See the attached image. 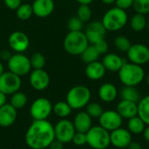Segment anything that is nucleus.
<instances>
[{
  "mask_svg": "<svg viewBox=\"0 0 149 149\" xmlns=\"http://www.w3.org/2000/svg\"><path fill=\"white\" fill-rule=\"evenodd\" d=\"M26 145L31 149H45L55 140L54 126L45 120H33L24 136Z\"/></svg>",
  "mask_w": 149,
  "mask_h": 149,
  "instance_id": "nucleus-1",
  "label": "nucleus"
},
{
  "mask_svg": "<svg viewBox=\"0 0 149 149\" xmlns=\"http://www.w3.org/2000/svg\"><path fill=\"white\" fill-rule=\"evenodd\" d=\"M119 79L124 86H137L145 79V71L141 65L125 62L118 72Z\"/></svg>",
  "mask_w": 149,
  "mask_h": 149,
  "instance_id": "nucleus-2",
  "label": "nucleus"
},
{
  "mask_svg": "<svg viewBox=\"0 0 149 149\" xmlns=\"http://www.w3.org/2000/svg\"><path fill=\"white\" fill-rule=\"evenodd\" d=\"M128 22L127 10L118 7H113L107 10L102 17L101 23L108 31H118L123 29Z\"/></svg>",
  "mask_w": 149,
  "mask_h": 149,
  "instance_id": "nucleus-3",
  "label": "nucleus"
},
{
  "mask_svg": "<svg viewBox=\"0 0 149 149\" xmlns=\"http://www.w3.org/2000/svg\"><path fill=\"white\" fill-rule=\"evenodd\" d=\"M89 45L87 38L82 31H69L63 42L65 52L73 56H79Z\"/></svg>",
  "mask_w": 149,
  "mask_h": 149,
  "instance_id": "nucleus-4",
  "label": "nucleus"
},
{
  "mask_svg": "<svg viewBox=\"0 0 149 149\" xmlns=\"http://www.w3.org/2000/svg\"><path fill=\"white\" fill-rule=\"evenodd\" d=\"M92 93L90 89L82 85L72 87L66 94V102L72 110H79L87 106L90 102Z\"/></svg>",
  "mask_w": 149,
  "mask_h": 149,
  "instance_id": "nucleus-5",
  "label": "nucleus"
},
{
  "mask_svg": "<svg viewBox=\"0 0 149 149\" xmlns=\"http://www.w3.org/2000/svg\"><path fill=\"white\" fill-rule=\"evenodd\" d=\"M86 144L93 149L107 148L110 143V132L102 127H92L86 133Z\"/></svg>",
  "mask_w": 149,
  "mask_h": 149,
  "instance_id": "nucleus-6",
  "label": "nucleus"
},
{
  "mask_svg": "<svg viewBox=\"0 0 149 149\" xmlns=\"http://www.w3.org/2000/svg\"><path fill=\"white\" fill-rule=\"evenodd\" d=\"M7 65L9 71L19 77L27 75L31 70L30 58L23 53L12 54Z\"/></svg>",
  "mask_w": 149,
  "mask_h": 149,
  "instance_id": "nucleus-7",
  "label": "nucleus"
},
{
  "mask_svg": "<svg viewBox=\"0 0 149 149\" xmlns=\"http://www.w3.org/2000/svg\"><path fill=\"white\" fill-rule=\"evenodd\" d=\"M52 113V102L44 97L35 100L30 107V114L34 120H45Z\"/></svg>",
  "mask_w": 149,
  "mask_h": 149,
  "instance_id": "nucleus-8",
  "label": "nucleus"
},
{
  "mask_svg": "<svg viewBox=\"0 0 149 149\" xmlns=\"http://www.w3.org/2000/svg\"><path fill=\"white\" fill-rule=\"evenodd\" d=\"M22 86L21 77L11 72H4L0 75V92L5 95H11L19 91Z\"/></svg>",
  "mask_w": 149,
  "mask_h": 149,
  "instance_id": "nucleus-9",
  "label": "nucleus"
},
{
  "mask_svg": "<svg viewBox=\"0 0 149 149\" xmlns=\"http://www.w3.org/2000/svg\"><path fill=\"white\" fill-rule=\"evenodd\" d=\"M75 133L76 130L72 121L67 119H61L54 126L55 139L64 144L72 141Z\"/></svg>",
  "mask_w": 149,
  "mask_h": 149,
  "instance_id": "nucleus-10",
  "label": "nucleus"
},
{
  "mask_svg": "<svg viewBox=\"0 0 149 149\" xmlns=\"http://www.w3.org/2000/svg\"><path fill=\"white\" fill-rule=\"evenodd\" d=\"M127 56L129 62L142 66L149 62V48L143 44L132 45L127 52Z\"/></svg>",
  "mask_w": 149,
  "mask_h": 149,
  "instance_id": "nucleus-11",
  "label": "nucleus"
},
{
  "mask_svg": "<svg viewBox=\"0 0 149 149\" xmlns=\"http://www.w3.org/2000/svg\"><path fill=\"white\" fill-rule=\"evenodd\" d=\"M99 123L100 127L108 132H112L122 127L123 118L115 110H107L100 116Z\"/></svg>",
  "mask_w": 149,
  "mask_h": 149,
  "instance_id": "nucleus-12",
  "label": "nucleus"
},
{
  "mask_svg": "<svg viewBox=\"0 0 149 149\" xmlns=\"http://www.w3.org/2000/svg\"><path fill=\"white\" fill-rule=\"evenodd\" d=\"M8 44L10 48L16 53H23L29 48L30 39L24 32L16 31L10 34Z\"/></svg>",
  "mask_w": 149,
  "mask_h": 149,
  "instance_id": "nucleus-13",
  "label": "nucleus"
},
{
  "mask_svg": "<svg viewBox=\"0 0 149 149\" xmlns=\"http://www.w3.org/2000/svg\"><path fill=\"white\" fill-rule=\"evenodd\" d=\"M133 141L132 134L122 127L110 132V143L117 148H127Z\"/></svg>",
  "mask_w": 149,
  "mask_h": 149,
  "instance_id": "nucleus-14",
  "label": "nucleus"
},
{
  "mask_svg": "<svg viewBox=\"0 0 149 149\" xmlns=\"http://www.w3.org/2000/svg\"><path fill=\"white\" fill-rule=\"evenodd\" d=\"M30 84L34 90L44 91L50 85V76L44 69H33L30 73Z\"/></svg>",
  "mask_w": 149,
  "mask_h": 149,
  "instance_id": "nucleus-15",
  "label": "nucleus"
},
{
  "mask_svg": "<svg viewBox=\"0 0 149 149\" xmlns=\"http://www.w3.org/2000/svg\"><path fill=\"white\" fill-rule=\"evenodd\" d=\"M107 30L101 21H93L88 24L85 30V34L90 45H94L98 41L104 39Z\"/></svg>",
  "mask_w": 149,
  "mask_h": 149,
  "instance_id": "nucleus-16",
  "label": "nucleus"
},
{
  "mask_svg": "<svg viewBox=\"0 0 149 149\" xmlns=\"http://www.w3.org/2000/svg\"><path fill=\"white\" fill-rule=\"evenodd\" d=\"M33 15L38 17H47L54 10L55 3L53 0H34L31 3Z\"/></svg>",
  "mask_w": 149,
  "mask_h": 149,
  "instance_id": "nucleus-17",
  "label": "nucleus"
},
{
  "mask_svg": "<svg viewBox=\"0 0 149 149\" xmlns=\"http://www.w3.org/2000/svg\"><path fill=\"white\" fill-rule=\"evenodd\" d=\"M17 110L10 104H5L0 107V127H8L13 125L17 120Z\"/></svg>",
  "mask_w": 149,
  "mask_h": 149,
  "instance_id": "nucleus-18",
  "label": "nucleus"
},
{
  "mask_svg": "<svg viewBox=\"0 0 149 149\" xmlns=\"http://www.w3.org/2000/svg\"><path fill=\"white\" fill-rule=\"evenodd\" d=\"M116 111L123 119H131L138 115V104L133 101L121 100L116 107Z\"/></svg>",
  "mask_w": 149,
  "mask_h": 149,
  "instance_id": "nucleus-19",
  "label": "nucleus"
},
{
  "mask_svg": "<svg viewBox=\"0 0 149 149\" xmlns=\"http://www.w3.org/2000/svg\"><path fill=\"white\" fill-rule=\"evenodd\" d=\"M98 95L103 102L112 103L117 99L119 95V91L113 84L104 83L100 86L98 90Z\"/></svg>",
  "mask_w": 149,
  "mask_h": 149,
  "instance_id": "nucleus-20",
  "label": "nucleus"
},
{
  "mask_svg": "<svg viewBox=\"0 0 149 149\" xmlns=\"http://www.w3.org/2000/svg\"><path fill=\"white\" fill-rule=\"evenodd\" d=\"M101 62L105 66L106 70L112 72H118L125 63L124 59L120 56L115 53L105 54Z\"/></svg>",
  "mask_w": 149,
  "mask_h": 149,
  "instance_id": "nucleus-21",
  "label": "nucleus"
},
{
  "mask_svg": "<svg viewBox=\"0 0 149 149\" xmlns=\"http://www.w3.org/2000/svg\"><path fill=\"white\" fill-rule=\"evenodd\" d=\"M76 132L86 133L93 127V119L86 112H79L72 121Z\"/></svg>",
  "mask_w": 149,
  "mask_h": 149,
  "instance_id": "nucleus-22",
  "label": "nucleus"
},
{
  "mask_svg": "<svg viewBox=\"0 0 149 149\" xmlns=\"http://www.w3.org/2000/svg\"><path fill=\"white\" fill-rule=\"evenodd\" d=\"M106 68L103 65L102 62L100 61H94L93 63L87 64L86 70H85V73L86 76L91 79V80H100L101 79L105 74H106Z\"/></svg>",
  "mask_w": 149,
  "mask_h": 149,
  "instance_id": "nucleus-23",
  "label": "nucleus"
},
{
  "mask_svg": "<svg viewBox=\"0 0 149 149\" xmlns=\"http://www.w3.org/2000/svg\"><path fill=\"white\" fill-rule=\"evenodd\" d=\"M119 95L120 96L121 100H129V101H133L135 103H138L140 100L141 99V93L139 90L136 88V86H124L119 92Z\"/></svg>",
  "mask_w": 149,
  "mask_h": 149,
  "instance_id": "nucleus-24",
  "label": "nucleus"
},
{
  "mask_svg": "<svg viewBox=\"0 0 149 149\" xmlns=\"http://www.w3.org/2000/svg\"><path fill=\"white\" fill-rule=\"evenodd\" d=\"M146 126L147 125L138 115L127 120V129L132 134H141L144 132Z\"/></svg>",
  "mask_w": 149,
  "mask_h": 149,
  "instance_id": "nucleus-25",
  "label": "nucleus"
},
{
  "mask_svg": "<svg viewBox=\"0 0 149 149\" xmlns=\"http://www.w3.org/2000/svg\"><path fill=\"white\" fill-rule=\"evenodd\" d=\"M130 27L134 31L140 32L144 31L147 28V24H148V19L145 15L135 13L133 15V17L130 18L129 21Z\"/></svg>",
  "mask_w": 149,
  "mask_h": 149,
  "instance_id": "nucleus-26",
  "label": "nucleus"
},
{
  "mask_svg": "<svg viewBox=\"0 0 149 149\" xmlns=\"http://www.w3.org/2000/svg\"><path fill=\"white\" fill-rule=\"evenodd\" d=\"M138 104V116L144 121V123L149 125V95L144 96L140 100Z\"/></svg>",
  "mask_w": 149,
  "mask_h": 149,
  "instance_id": "nucleus-27",
  "label": "nucleus"
},
{
  "mask_svg": "<svg viewBox=\"0 0 149 149\" xmlns=\"http://www.w3.org/2000/svg\"><path fill=\"white\" fill-rule=\"evenodd\" d=\"M79 56L81 60L87 65L94 61H97L100 58V53L98 52L93 45H89Z\"/></svg>",
  "mask_w": 149,
  "mask_h": 149,
  "instance_id": "nucleus-28",
  "label": "nucleus"
},
{
  "mask_svg": "<svg viewBox=\"0 0 149 149\" xmlns=\"http://www.w3.org/2000/svg\"><path fill=\"white\" fill-rule=\"evenodd\" d=\"M72 107L66 101H58L52 106V112L61 119H66L72 113Z\"/></svg>",
  "mask_w": 149,
  "mask_h": 149,
  "instance_id": "nucleus-29",
  "label": "nucleus"
},
{
  "mask_svg": "<svg viewBox=\"0 0 149 149\" xmlns=\"http://www.w3.org/2000/svg\"><path fill=\"white\" fill-rule=\"evenodd\" d=\"M27 101H28V98L26 94L23 92L17 91L15 93L11 94L10 104L17 110H19V109L24 108L26 106Z\"/></svg>",
  "mask_w": 149,
  "mask_h": 149,
  "instance_id": "nucleus-30",
  "label": "nucleus"
},
{
  "mask_svg": "<svg viewBox=\"0 0 149 149\" xmlns=\"http://www.w3.org/2000/svg\"><path fill=\"white\" fill-rule=\"evenodd\" d=\"M17 17L21 21H26L33 15L32 6L30 3H21V5L16 10Z\"/></svg>",
  "mask_w": 149,
  "mask_h": 149,
  "instance_id": "nucleus-31",
  "label": "nucleus"
},
{
  "mask_svg": "<svg viewBox=\"0 0 149 149\" xmlns=\"http://www.w3.org/2000/svg\"><path fill=\"white\" fill-rule=\"evenodd\" d=\"M113 45L116 47V49L120 52H126L129 50L130 46L132 45L131 41L129 40L128 38H127L126 36H117L114 39H113Z\"/></svg>",
  "mask_w": 149,
  "mask_h": 149,
  "instance_id": "nucleus-32",
  "label": "nucleus"
},
{
  "mask_svg": "<svg viewBox=\"0 0 149 149\" xmlns=\"http://www.w3.org/2000/svg\"><path fill=\"white\" fill-rule=\"evenodd\" d=\"M86 107V112L91 116L92 119H99L104 112L102 106L98 102H89Z\"/></svg>",
  "mask_w": 149,
  "mask_h": 149,
  "instance_id": "nucleus-33",
  "label": "nucleus"
},
{
  "mask_svg": "<svg viewBox=\"0 0 149 149\" xmlns=\"http://www.w3.org/2000/svg\"><path fill=\"white\" fill-rule=\"evenodd\" d=\"M30 61H31V68L33 69H44L46 63L45 57L40 52L33 53L30 58Z\"/></svg>",
  "mask_w": 149,
  "mask_h": 149,
  "instance_id": "nucleus-34",
  "label": "nucleus"
},
{
  "mask_svg": "<svg viewBox=\"0 0 149 149\" xmlns=\"http://www.w3.org/2000/svg\"><path fill=\"white\" fill-rule=\"evenodd\" d=\"M92 9L87 4H79V7L77 10V17L83 22H88L92 17Z\"/></svg>",
  "mask_w": 149,
  "mask_h": 149,
  "instance_id": "nucleus-35",
  "label": "nucleus"
},
{
  "mask_svg": "<svg viewBox=\"0 0 149 149\" xmlns=\"http://www.w3.org/2000/svg\"><path fill=\"white\" fill-rule=\"evenodd\" d=\"M133 8L135 13L146 15L149 13V0H134Z\"/></svg>",
  "mask_w": 149,
  "mask_h": 149,
  "instance_id": "nucleus-36",
  "label": "nucleus"
},
{
  "mask_svg": "<svg viewBox=\"0 0 149 149\" xmlns=\"http://www.w3.org/2000/svg\"><path fill=\"white\" fill-rule=\"evenodd\" d=\"M84 26V23L76 16L72 17L67 22V28L69 31H82Z\"/></svg>",
  "mask_w": 149,
  "mask_h": 149,
  "instance_id": "nucleus-37",
  "label": "nucleus"
},
{
  "mask_svg": "<svg viewBox=\"0 0 149 149\" xmlns=\"http://www.w3.org/2000/svg\"><path fill=\"white\" fill-rule=\"evenodd\" d=\"M72 141L76 146H84L86 144V133L76 132Z\"/></svg>",
  "mask_w": 149,
  "mask_h": 149,
  "instance_id": "nucleus-38",
  "label": "nucleus"
},
{
  "mask_svg": "<svg viewBox=\"0 0 149 149\" xmlns=\"http://www.w3.org/2000/svg\"><path fill=\"white\" fill-rule=\"evenodd\" d=\"M93 45L96 48V50L98 51V52L100 53V55H101V54H107V52H108V47L109 46H108V44H107V42L106 41L105 38L98 41Z\"/></svg>",
  "mask_w": 149,
  "mask_h": 149,
  "instance_id": "nucleus-39",
  "label": "nucleus"
},
{
  "mask_svg": "<svg viewBox=\"0 0 149 149\" xmlns=\"http://www.w3.org/2000/svg\"><path fill=\"white\" fill-rule=\"evenodd\" d=\"M134 0H115V5L116 7L122 9L124 10H127L133 7Z\"/></svg>",
  "mask_w": 149,
  "mask_h": 149,
  "instance_id": "nucleus-40",
  "label": "nucleus"
},
{
  "mask_svg": "<svg viewBox=\"0 0 149 149\" xmlns=\"http://www.w3.org/2000/svg\"><path fill=\"white\" fill-rule=\"evenodd\" d=\"M3 3L8 9L16 10L21 5L22 0H3Z\"/></svg>",
  "mask_w": 149,
  "mask_h": 149,
  "instance_id": "nucleus-41",
  "label": "nucleus"
},
{
  "mask_svg": "<svg viewBox=\"0 0 149 149\" xmlns=\"http://www.w3.org/2000/svg\"><path fill=\"white\" fill-rule=\"evenodd\" d=\"M11 56H12L11 52L9 50H7V49H3V50H2L0 52V58L3 61H7L8 62L9 59L11 58Z\"/></svg>",
  "mask_w": 149,
  "mask_h": 149,
  "instance_id": "nucleus-42",
  "label": "nucleus"
},
{
  "mask_svg": "<svg viewBox=\"0 0 149 149\" xmlns=\"http://www.w3.org/2000/svg\"><path fill=\"white\" fill-rule=\"evenodd\" d=\"M49 149H64V143L58 140H54L49 146Z\"/></svg>",
  "mask_w": 149,
  "mask_h": 149,
  "instance_id": "nucleus-43",
  "label": "nucleus"
},
{
  "mask_svg": "<svg viewBox=\"0 0 149 149\" xmlns=\"http://www.w3.org/2000/svg\"><path fill=\"white\" fill-rule=\"evenodd\" d=\"M128 149H142V146L141 145V143L137 142V141H132L129 146L127 147Z\"/></svg>",
  "mask_w": 149,
  "mask_h": 149,
  "instance_id": "nucleus-44",
  "label": "nucleus"
},
{
  "mask_svg": "<svg viewBox=\"0 0 149 149\" xmlns=\"http://www.w3.org/2000/svg\"><path fill=\"white\" fill-rule=\"evenodd\" d=\"M6 96L3 93L0 92V107L6 104Z\"/></svg>",
  "mask_w": 149,
  "mask_h": 149,
  "instance_id": "nucleus-45",
  "label": "nucleus"
},
{
  "mask_svg": "<svg viewBox=\"0 0 149 149\" xmlns=\"http://www.w3.org/2000/svg\"><path fill=\"white\" fill-rule=\"evenodd\" d=\"M142 134H143L144 139H145L148 142H149V125L148 126H146V128H145L144 132L142 133Z\"/></svg>",
  "mask_w": 149,
  "mask_h": 149,
  "instance_id": "nucleus-46",
  "label": "nucleus"
},
{
  "mask_svg": "<svg viewBox=\"0 0 149 149\" xmlns=\"http://www.w3.org/2000/svg\"><path fill=\"white\" fill-rule=\"evenodd\" d=\"M94 0H76V2H78L79 4H87L90 5Z\"/></svg>",
  "mask_w": 149,
  "mask_h": 149,
  "instance_id": "nucleus-47",
  "label": "nucleus"
},
{
  "mask_svg": "<svg viewBox=\"0 0 149 149\" xmlns=\"http://www.w3.org/2000/svg\"><path fill=\"white\" fill-rule=\"evenodd\" d=\"M101 2L105 4H107V5H110V4H113L115 3V0H101Z\"/></svg>",
  "mask_w": 149,
  "mask_h": 149,
  "instance_id": "nucleus-48",
  "label": "nucleus"
},
{
  "mask_svg": "<svg viewBox=\"0 0 149 149\" xmlns=\"http://www.w3.org/2000/svg\"><path fill=\"white\" fill-rule=\"evenodd\" d=\"M4 72V66L3 65V63L0 61V75H2Z\"/></svg>",
  "mask_w": 149,
  "mask_h": 149,
  "instance_id": "nucleus-49",
  "label": "nucleus"
},
{
  "mask_svg": "<svg viewBox=\"0 0 149 149\" xmlns=\"http://www.w3.org/2000/svg\"><path fill=\"white\" fill-rule=\"evenodd\" d=\"M145 78H146V82H147L148 86H149V73L145 77Z\"/></svg>",
  "mask_w": 149,
  "mask_h": 149,
  "instance_id": "nucleus-50",
  "label": "nucleus"
},
{
  "mask_svg": "<svg viewBox=\"0 0 149 149\" xmlns=\"http://www.w3.org/2000/svg\"><path fill=\"white\" fill-rule=\"evenodd\" d=\"M147 28L148 29V31H149V17H148V24H147Z\"/></svg>",
  "mask_w": 149,
  "mask_h": 149,
  "instance_id": "nucleus-51",
  "label": "nucleus"
},
{
  "mask_svg": "<svg viewBox=\"0 0 149 149\" xmlns=\"http://www.w3.org/2000/svg\"><path fill=\"white\" fill-rule=\"evenodd\" d=\"M25 1H28V0H25Z\"/></svg>",
  "mask_w": 149,
  "mask_h": 149,
  "instance_id": "nucleus-52",
  "label": "nucleus"
},
{
  "mask_svg": "<svg viewBox=\"0 0 149 149\" xmlns=\"http://www.w3.org/2000/svg\"><path fill=\"white\" fill-rule=\"evenodd\" d=\"M148 149H149V148H148Z\"/></svg>",
  "mask_w": 149,
  "mask_h": 149,
  "instance_id": "nucleus-53",
  "label": "nucleus"
}]
</instances>
